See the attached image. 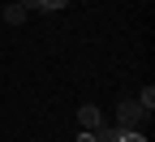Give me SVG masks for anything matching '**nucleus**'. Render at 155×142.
I'll list each match as a JSON object with an SVG mask.
<instances>
[{
  "label": "nucleus",
  "instance_id": "f257e3e1",
  "mask_svg": "<svg viewBox=\"0 0 155 142\" xmlns=\"http://www.w3.org/2000/svg\"><path fill=\"white\" fill-rule=\"evenodd\" d=\"M142 121H147V112L134 99H121L116 104V129H142Z\"/></svg>",
  "mask_w": 155,
  "mask_h": 142
},
{
  "label": "nucleus",
  "instance_id": "f03ea898",
  "mask_svg": "<svg viewBox=\"0 0 155 142\" xmlns=\"http://www.w3.org/2000/svg\"><path fill=\"white\" fill-rule=\"evenodd\" d=\"M99 125H104V112L95 108V104H82V108H78V129H86V134H95Z\"/></svg>",
  "mask_w": 155,
  "mask_h": 142
},
{
  "label": "nucleus",
  "instance_id": "7ed1b4c3",
  "mask_svg": "<svg viewBox=\"0 0 155 142\" xmlns=\"http://www.w3.org/2000/svg\"><path fill=\"white\" fill-rule=\"evenodd\" d=\"M5 22H9V26H22V22H26V9L17 5V0H13V5H5Z\"/></svg>",
  "mask_w": 155,
  "mask_h": 142
},
{
  "label": "nucleus",
  "instance_id": "20e7f679",
  "mask_svg": "<svg viewBox=\"0 0 155 142\" xmlns=\"http://www.w3.org/2000/svg\"><path fill=\"white\" fill-rule=\"evenodd\" d=\"M134 104H138V108H142V112L151 116V112H155V86H142V95L134 99Z\"/></svg>",
  "mask_w": 155,
  "mask_h": 142
},
{
  "label": "nucleus",
  "instance_id": "39448f33",
  "mask_svg": "<svg viewBox=\"0 0 155 142\" xmlns=\"http://www.w3.org/2000/svg\"><path fill=\"white\" fill-rule=\"evenodd\" d=\"M116 142H147L138 129H116Z\"/></svg>",
  "mask_w": 155,
  "mask_h": 142
},
{
  "label": "nucleus",
  "instance_id": "423d86ee",
  "mask_svg": "<svg viewBox=\"0 0 155 142\" xmlns=\"http://www.w3.org/2000/svg\"><path fill=\"white\" fill-rule=\"evenodd\" d=\"M17 5H22L26 13H43V0H17Z\"/></svg>",
  "mask_w": 155,
  "mask_h": 142
},
{
  "label": "nucleus",
  "instance_id": "0eeeda50",
  "mask_svg": "<svg viewBox=\"0 0 155 142\" xmlns=\"http://www.w3.org/2000/svg\"><path fill=\"white\" fill-rule=\"evenodd\" d=\"M69 0H43V13H56V9H65Z\"/></svg>",
  "mask_w": 155,
  "mask_h": 142
},
{
  "label": "nucleus",
  "instance_id": "6e6552de",
  "mask_svg": "<svg viewBox=\"0 0 155 142\" xmlns=\"http://www.w3.org/2000/svg\"><path fill=\"white\" fill-rule=\"evenodd\" d=\"M78 142H95V134H86V129H82V134H78Z\"/></svg>",
  "mask_w": 155,
  "mask_h": 142
}]
</instances>
